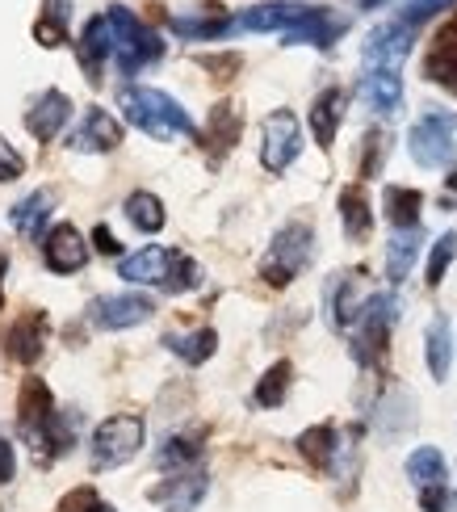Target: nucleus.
<instances>
[{"mask_svg":"<svg viewBox=\"0 0 457 512\" xmlns=\"http://www.w3.org/2000/svg\"><path fill=\"white\" fill-rule=\"evenodd\" d=\"M118 110L126 114V122L135 126V131L151 135L156 143L198 135V126H193L185 105L172 93H164V89H151V84H122L118 89Z\"/></svg>","mask_w":457,"mask_h":512,"instance_id":"f257e3e1","label":"nucleus"},{"mask_svg":"<svg viewBox=\"0 0 457 512\" xmlns=\"http://www.w3.org/2000/svg\"><path fill=\"white\" fill-rule=\"evenodd\" d=\"M311 256H315V227L302 223V219L286 223L273 236L265 261H260V282L273 286V290H286L294 277L311 265Z\"/></svg>","mask_w":457,"mask_h":512,"instance_id":"f03ea898","label":"nucleus"},{"mask_svg":"<svg viewBox=\"0 0 457 512\" xmlns=\"http://www.w3.org/2000/svg\"><path fill=\"white\" fill-rule=\"evenodd\" d=\"M105 21H110V30H114V63L122 68V76H135L164 55V38L151 30L147 21H139L126 5L105 9Z\"/></svg>","mask_w":457,"mask_h":512,"instance_id":"7ed1b4c3","label":"nucleus"},{"mask_svg":"<svg viewBox=\"0 0 457 512\" xmlns=\"http://www.w3.org/2000/svg\"><path fill=\"white\" fill-rule=\"evenodd\" d=\"M143 441H147V420L139 412L105 416L93 429V441H89L93 466L97 471H118V466H126L130 458H139Z\"/></svg>","mask_w":457,"mask_h":512,"instance_id":"20e7f679","label":"nucleus"},{"mask_svg":"<svg viewBox=\"0 0 457 512\" xmlns=\"http://www.w3.org/2000/svg\"><path fill=\"white\" fill-rule=\"evenodd\" d=\"M395 319H399V298L390 294V290L386 294L374 290V298L365 303L357 328H353V357L361 361V366H374V361H382Z\"/></svg>","mask_w":457,"mask_h":512,"instance_id":"39448f33","label":"nucleus"},{"mask_svg":"<svg viewBox=\"0 0 457 512\" xmlns=\"http://www.w3.org/2000/svg\"><path fill=\"white\" fill-rule=\"evenodd\" d=\"M453 131H457V114L445 110H428L416 126L407 131V152L420 168H449L453 164Z\"/></svg>","mask_w":457,"mask_h":512,"instance_id":"423d86ee","label":"nucleus"},{"mask_svg":"<svg viewBox=\"0 0 457 512\" xmlns=\"http://www.w3.org/2000/svg\"><path fill=\"white\" fill-rule=\"evenodd\" d=\"M298 152H302L298 118L290 110H273L265 122H260V164H265L273 177H281L298 160Z\"/></svg>","mask_w":457,"mask_h":512,"instance_id":"0eeeda50","label":"nucleus"},{"mask_svg":"<svg viewBox=\"0 0 457 512\" xmlns=\"http://www.w3.org/2000/svg\"><path fill=\"white\" fill-rule=\"evenodd\" d=\"M319 5H298V0H265L252 5L235 17V30H252V34H290L302 21H311Z\"/></svg>","mask_w":457,"mask_h":512,"instance_id":"6e6552de","label":"nucleus"},{"mask_svg":"<svg viewBox=\"0 0 457 512\" xmlns=\"http://www.w3.org/2000/svg\"><path fill=\"white\" fill-rule=\"evenodd\" d=\"M411 42H416V26H407V21H382V26L369 30L365 38V68H403L407 55H411Z\"/></svg>","mask_w":457,"mask_h":512,"instance_id":"1a4fd4ad","label":"nucleus"},{"mask_svg":"<svg viewBox=\"0 0 457 512\" xmlns=\"http://www.w3.org/2000/svg\"><path fill=\"white\" fill-rule=\"evenodd\" d=\"M369 298H374V290H369V282H365V269L336 273V277H332V286H328L332 328H336V332H353Z\"/></svg>","mask_w":457,"mask_h":512,"instance_id":"9d476101","label":"nucleus"},{"mask_svg":"<svg viewBox=\"0 0 457 512\" xmlns=\"http://www.w3.org/2000/svg\"><path fill=\"white\" fill-rule=\"evenodd\" d=\"M151 315H156V303H151L147 294H135V290H126V294H105V298H97V303L89 307V319H93L101 332L139 328V324H147Z\"/></svg>","mask_w":457,"mask_h":512,"instance_id":"9b49d317","label":"nucleus"},{"mask_svg":"<svg viewBox=\"0 0 457 512\" xmlns=\"http://www.w3.org/2000/svg\"><path fill=\"white\" fill-rule=\"evenodd\" d=\"M68 147L84 156L114 152V147H122V122L110 110H101V105H89V110L80 114V122L68 131Z\"/></svg>","mask_w":457,"mask_h":512,"instance_id":"f8f14e48","label":"nucleus"},{"mask_svg":"<svg viewBox=\"0 0 457 512\" xmlns=\"http://www.w3.org/2000/svg\"><path fill=\"white\" fill-rule=\"evenodd\" d=\"M206 492H210V475L193 466V471H177L172 479H160L147 492V500L156 504V508H164V512H198V504L206 500Z\"/></svg>","mask_w":457,"mask_h":512,"instance_id":"ddd939ff","label":"nucleus"},{"mask_svg":"<svg viewBox=\"0 0 457 512\" xmlns=\"http://www.w3.org/2000/svg\"><path fill=\"white\" fill-rule=\"evenodd\" d=\"M55 412L59 408H55V395H51L47 382H42V378H26V382H21V395H17V429H21V437L30 441V450L38 445L42 429L51 424Z\"/></svg>","mask_w":457,"mask_h":512,"instance_id":"4468645a","label":"nucleus"},{"mask_svg":"<svg viewBox=\"0 0 457 512\" xmlns=\"http://www.w3.org/2000/svg\"><path fill=\"white\" fill-rule=\"evenodd\" d=\"M89 244H84V236L72 227V223H55L47 236H42V261H47L51 273H80L84 265H89Z\"/></svg>","mask_w":457,"mask_h":512,"instance_id":"2eb2a0df","label":"nucleus"},{"mask_svg":"<svg viewBox=\"0 0 457 512\" xmlns=\"http://www.w3.org/2000/svg\"><path fill=\"white\" fill-rule=\"evenodd\" d=\"M47 336H51L47 311H26V315H17L5 332V353L17 361V366H34L42 357V349H47Z\"/></svg>","mask_w":457,"mask_h":512,"instance_id":"dca6fc26","label":"nucleus"},{"mask_svg":"<svg viewBox=\"0 0 457 512\" xmlns=\"http://www.w3.org/2000/svg\"><path fill=\"white\" fill-rule=\"evenodd\" d=\"M76 59H80L84 76H89V84H101L105 59H114V30H110V21H105V13L84 21V30L76 38Z\"/></svg>","mask_w":457,"mask_h":512,"instance_id":"f3484780","label":"nucleus"},{"mask_svg":"<svg viewBox=\"0 0 457 512\" xmlns=\"http://www.w3.org/2000/svg\"><path fill=\"white\" fill-rule=\"evenodd\" d=\"M72 122V97L59 93V89H47L30 110H26V131L38 139V143H51L59 139V131Z\"/></svg>","mask_w":457,"mask_h":512,"instance_id":"a211bd4d","label":"nucleus"},{"mask_svg":"<svg viewBox=\"0 0 457 512\" xmlns=\"http://www.w3.org/2000/svg\"><path fill=\"white\" fill-rule=\"evenodd\" d=\"M172 256L177 252H168L164 244H147L139 252H130L118 261V277L130 286H164L168 282V269H172Z\"/></svg>","mask_w":457,"mask_h":512,"instance_id":"6ab92c4d","label":"nucleus"},{"mask_svg":"<svg viewBox=\"0 0 457 512\" xmlns=\"http://www.w3.org/2000/svg\"><path fill=\"white\" fill-rule=\"evenodd\" d=\"M357 93L369 110L382 114V118H395L403 110V76L395 68H365Z\"/></svg>","mask_w":457,"mask_h":512,"instance_id":"aec40b11","label":"nucleus"},{"mask_svg":"<svg viewBox=\"0 0 457 512\" xmlns=\"http://www.w3.org/2000/svg\"><path fill=\"white\" fill-rule=\"evenodd\" d=\"M168 30L185 42H214L235 30V17H227L219 5H206L198 13H168Z\"/></svg>","mask_w":457,"mask_h":512,"instance_id":"412c9836","label":"nucleus"},{"mask_svg":"<svg viewBox=\"0 0 457 512\" xmlns=\"http://www.w3.org/2000/svg\"><path fill=\"white\" fill-rule=\"evenodd\" d=\"M344 110H348V93L340 89V84H332V89H323L315 101H311V135L319 143V152H332V143L340 135V122H344Z\"/></svg>","mask_w":457,"mask_h":512,"instance_id":"4be33fe9","label":"nucleus"},{"mask_svg":"<svg viewBox=\"0 0 457 512\" xmlns=\"http://www.w3.org/2000/svg\"><path fill=\"white\" fill-rule=\"evenodd\" d=\"M239 135H244V110H239L235 101H219L210 110V118H206V135H202V143L210 147V156L214 160H223L231 147L239 143Z\"/></svg>","mask_w":457,"mask_h":512,"instance_id":"5701e85b","label":"nucleus"},{"mask_svg":"<svg viewBox=\"0 0 457 512\" xmlns=\"http://www.w3.org/2000/svg\"><path fill=\"white\" fill-rule=\"evenodd\" d=\"M340 227L353 244H365L369 236H374V202H369L361 181L340 189Z\"/></svg>","mask_w":457,"mask_h":512,"instance_id":"b1692460","label":"nucleus"},{"mask_svg":"<svg viewBox=\"0 0 457 512\" xmlns=\"http://www.w3.org/2000/svg\"><path fill=\"white\" fill-rule=\"evenodd\" d=\"M348 30V21L328 13V9H315L311 21H302L298 30L281 34V47H315V51H328L332 42H340V34Z\"/></svg>","mask_w":457,"mask_h":512,"instance_id":"393cba45","label":"nucleus"},{"mask_svg":"<svg viewBox=\"0 0 457 512\" xmlns=\"http://www.w3.org/2000/svg\"><path fill=\"white\" fill-rule=\"evenodd\" d=\"M51 210H55V189H34L30 198H21L13 210H9V223L21 240H38L42 236V227H47L51 219Z\"/></svg>","mask_w":457,"mask_h":512,"instance_id":"a878e982","label":"nucleus"},{"mask_svg":"<svg viewBox=\"0 0 457 512\" xmlns=\"http://www.w3.org/2000/svg\"><path fill=\"white\" fill-rule=\"evenodd\" d=\"M420 240H424V227H399L395 236L386 240V282H390V286L407 282V273L416 269Z\"/></svg>","mask_w":457,"mask_h":512,"instance_id":"bb28decb","label":"nucleus"},{"mask_svg":"<svg viewBox=\"0 0 457 512\" xmlns=\"http://www.w3.org/2000/svg\"><path fill=\"white\" fill-rule=\"evenodd\" d=\"M424 361H428V374L445 382L453 370V324L445 315H432L428 328H424Z\"/></svg>","mask_w":457,"mask_h":512,"instance_id":"cd10ccee","label":"nucleus"},{"mask_svg":"<svg viewBox=\"0 0 457 512\" xmlns=\"http://www.w3.org/2000/svg\"><path fill=\"white\" fill-rule=\"evenodd\" d=\"M294 445H298V454L315 466V471H332V466H336V454H340L336 424H328V420H323V424H311L307 433H298Z\"/></svg>","mask_w":457,"mask_h":512,"instance_id":"c85d7f7f","label":"nucleus"},{"mask_svg":"<svg viewBox=\"0 0 457 512\" xmlns=\"http://www.w3.org/2000/svg\"><path fill=\"white\" fill-rule=\"evenodd\" d=\"M164 349H168L172 357H181L185 366H202V361H210L214 349H219V332H214V328L168 332V336H164Z\"/></svg>","mask_w":457,"mask_h":512,"instance_id":"c756f323","label":"nucleus"},{"mask_svg":"<svg viewBox=\"0 0 457 512\" xmlns=\"http://www.w3.org/2000/svg\"><path fill=\"white\" fill-rule=\"evenodd\" d=\"M420 210H424V194L407 185H386L382 189V215L390 219V227H420Z\"/></svg>","mask_w":457,"mask_h":512,"instance_id":"7c9ffc66","label":"nucleus"},{"mask_svg":"<svg viewBox=\"0 0 457 512\" xmlns=\"http://www.w3.org/2000/svg\"><path fill=\"white\" fill-rule=\"evenodd\" d=\"M290 382H294V361H273V366L256 378V391H252V403L256 408H265V412H273V408H281L286 403V395H290Z\"/></svg>","mask_w":457,"mask_h":512,"instance_id":"2f4dec72","label":"nucleus"},{"mask_svg":"<svg viewBox=\"0 0 457 512\" xmlns=\"http://www.w3.org/2000/svg\"><path fill=\"white\" fill-rule=\"evenodd\" d=\"M122 215L130 219L135 231H143V236H156V231H164V223H168L164 202L151 194V189H135V194L122 202Z\"/></svg>","mask_w":457,"mask_h":512,"instance_id":"473e14b6","label":"nucleus"},{"mask_svg":"<svg viewBox=\"0 0 457 512\" xmlns=\"http://www.w3.org/2000/svg\"><path fill=\"white\" fill-rule=\"evenodd\" d=\"M407 479L416 483V492L424 487H437V483H449V466H445V454L437 445H416L407 454Z\"/></svg>","mask_w":457,"mask_h":512,"instance_id":"72a5a7b5","label":"nucleus"},{"mask_svg":"<svg viewBox=\"0 0 457 512\" xmlns=\"http://www.w3.org/2000/svg\"><path fill=\"white\" fill-rule=\"evenodd\" d=\"M68 21H72V5H68V0H42L38 21H34V38L47 51L63 47V42H68Z\"/></svg>","mask_w":457,"mask_h":512,"instance_id":"f704fd0d","label":"nucleus"},{"mask_svg":"<svg viewBox=\"0 0 457 512\" xmlns=\"http://www.w3.org/2000/svg\"><path fill=\"white\" fill-rule=\"evenodd\" d=\"M156 462L164 466V471H193V466L202 462V433H177L164 441V450L156 454Z\"/></svg>","mask_w":457,"mask_h":512,"instance_id":"c9c22d12","label":"nucleus"},{"mask_svg":"<svg viewBox=\"0 0 457 512\" xmlns=\"http://www.w3.org/2000/svg\"><path fill=\"white\" fill-rule=\"evenodd\" d=\"M411 408H416V403H411V395L407 391H390L386 399H382V408H378V424H382V433L386 437H395V433H403L411 420Z\"/></svg>","mask_w":457,"mask_h":512,"instance_id":"e433bc0d","label":"nucleus"},{"mask_svg":"<svg viewBox=\"0 0 457 512\" xmlns=\"http://www.w3.org/2000/svg\"><path fill=\"white\" fill-rule=\"evenodd\" d=\"M453 256H457V231H445V236L432 240V252H428V269H424V282L437 290L445 282V273L453 265Z\"/></svg>","mask_w":457,"mask_h":512,"instance_id":"4c0bfd02","label":"nucleus"},{"mask_svg":"<svg viewBox=\"0 0 457 512\" xmlns=\"http://www.w3.org/2000/svg\"><path fill=\"white\" fill-rule=\"evenodd\" d=\"M424 76L457 97V47H432V55L424 59Z\"/></svg>","mask_w":457,"mask_h":512,"instance_id":"58836bf2","label":"nucleus"},{"mask_svg":"<svg viewBox=\"0 0 457 512\" xmlns=\"http://www.w3.org/2000/svg\"><path fill=\"white\" fill-rule=\"evenodd\" d=\"M198 286H202V265L193 261V256L177 252V256H172V269H168L164 290L168 294H189V290H198Z\"/></svg>","mask_w":457,"mask_h":512,"instance_id":"ea45409f","label":"nucleus"},{"mask_svg":"<svg viewBox=\"0 0 457 512\" xmlns=\"http://www.w3.org/2000/svg\"><path fill=\"white\" fill-rule=\"evenodd\" d=\"M386 156H390V135L386 131H369L365 135V147H361V181L382 177Z\"/></svg>","mask_w":457,"mask_h":512,"instance_id":"a19ab883","label":"nucleus"},{"mask_svg":"<svg viewBox=\"0 0 457 512\" xmlns=\"http://www.w3.org/2000/svg\"><path fill=\"white\" fill-rule=\"evenodd\" d=\"M198 68H206L219 84H231L239 72H244V55L223 51V55H198Z\"/></svg>","mask_w":457,"mask_h":512,"instance_id":"79ce46f5","label":"nucleus"},{"mask_svg":"<svg viewBox=\"0 0 457 512\" xmlns=\"http://www.w3.org/2000/svg\"><path fill=\"white\" fill-rule=\"evenodd\" d=\"M97 508H101L97 487L84 483V487H72V492L59 500V508H55V512H97Z\"/></svg>","mask_w":457,"mask_h":512,"instance_id":"37998d69","label":"nucleus"},{"mask_svg":"<svg viewBox=\"0 0 457 512\" xmlns=\"http://www.w3.org/2000/svg\"><path fill=\"white\" fill-rule=\"evenodd\" d=\"M457 0H407L403 5V21L407 26H420V21H428V17H437L441 9H453Z\"/></svg>","mask_w":457,"mask_h":512,"instance_id":"c03bdc74","label":"nucleus"},{"mask_svg":"<svg viewBox=\"0 0 457 512\" xmlns=\"http://www.w3.org/2000/svg\"><path fill=\"white\" fill-rule=\"evenodd\" d=\"M21 173H26V156H21L5 135H0V185H5V181H17Z\"/></svg>","mask_w":457,"mask_h":512,"instance_id":"a18cd8bd","label":"nucleus"},{"mask_svg":"<svg viewBox=\"0 0 457 512\" xmlns=\"http://www.w3.org/2000/svg\"><path fill=\"white\" fill-rule=\"evenodd\" d=\"M420 508H424V512H449V508H453V496H449V483H437V487H424V492H420Z\"/></svg>","mask_w":457,"mask_h":512,"instance_id":"49530a36","label":"nucleus"},{"mask_svg":"<svg viewBox=\"0 0 457 512\" xmlns=\"http://www.w3.org/2000/svg\"><path fill=\"white\" fill-rule=\"evenodd\" d=\"M93 248H97L101 256H118V261H122V244H118V236H114V231L105 227V223L93 227Z\"/></svg>","mask_w":457,"mask_h":512,"instance_id":"de8ad7c7","label":"nucleus"},{"mask_svg":"<svg viewBox=\"0 0 457 512\" xmlns=\"http://www.w3.org/2000/svg\"><path fill=\"white\" fill-rule=\"evenodd\" d=\"M17 471V454H13V441L0 437V483H9Z\"/></svg>","mask_w":457,"mask_h":512,"instance_id":"09e8293b","label":"nucleus"},{"mask_svg":"<svg viewBox=\"0 0 457 512\" xmlns=\"http://www.w3.org/2000/svg\"><path fill=\"white\" fill-rule=\"evenodd\" d=\"M97 512H118V508H114V504H101V508H97Z\"/></svg>","mask_w":457,"mask_h":512,"instance_id":"8fccbe9b","label":"nucleus"},{"mask_svg":"<svg viewBox=\"0 0 457 512\" xmlns=\"http://www.w3.org/2000/svg\"><path fill=\"white\" fill-rule=\"evenodd\" d=\"M365 5H369V9H374V5H382V0H365Z\"/></svg>","mask_w":457,"mask_h":512,"instance_id":"3c124183","label":"nucleus"},{"mask_svg":"<svg viewBox=\"0 0 457 512\" xmlns=\"http://www.w3.org/2000/svg\"><path fill=\"white\" fill-rule=\"evenodd\" d=\"M0 303H5V294H0Z\"/></svg>","mask_w":457,"mask_h":512,"instance_id":"603ef678","label":"nucleus"}]
</instances>
